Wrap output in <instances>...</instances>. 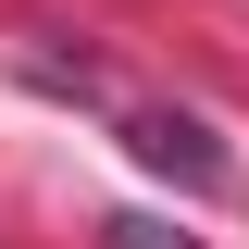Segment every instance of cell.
<instances>
[{"mask_svg":"<svg viewBox=\"0 0 249 249\" xmlns=\"http://www.w3.org/2000/svg\"><path fill=\"white\" fill-rule=\"evenodd\" d=\"M124 150L150 162V175H175V187H224V150H212V124H199V112H137V124H124Z\"/></svg>","mask_w":249,"mask_h":249,"instance_id":"6da1fadb","label":"cell"},{"mask_svg":"<svg viewBox=\"0 0 249 249\" xmlns=\"http://www.w3.org/2000/svg\"><path fill=\"white\" fill-rule=\"evenodd\" d=\"M100 237H112V249H199V237H175V224H150V212H112Z\"/></svg>","mask_w":249,"mask_h":249,"instance_id":"7a4b0ae2","label":"cell"}]
</instances>
